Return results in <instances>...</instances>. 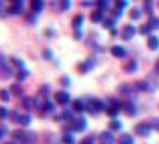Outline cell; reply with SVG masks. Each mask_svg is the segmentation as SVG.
<instances>
[{
	"instance_id": "obj_1",
	"label": "cell",
	"mask_w": 159,
	"mask_h": 144,
	"mask_svg": "<svg viewBox=\"0 0 159 144\" xmlns=\"http://www.w3.org/2000/svg\"><path fill=\"white\" fill-rule=\"evenodd\" d=\"M86 110H89L90 114H96V113H101V111L105 110V104L102 101H99V99H92L86 105Z\"/></svg>"
},
{
	"instance_id": "obj_2",
	"label": "cell",
	"mask_w": 159,
	"mask_h": 144,
	"mask_svg": "<svg viewBox=\"0 0 159 144\" xmlns=\"http://www.w3.org/2000/svg\"><path fill=\"white\" fill-rule=\"evenodd\" d=\"M87 128V120L84 119V117H78V119H74L71 122V129L72 131H78V132H81V131H84Z\"/></svg>"
},
{
	"instance_id": "obj_3",
	"label": "cell",
	"mask_w": 159,
	"mask_h": 144,
	"mask_svg": "<svg viewBox=\"0 0 159 144\" xmlns=\"http://www.w3.org/2000/svg\"><path fill=\"white\" fill-rule=\"evenodd\" d=\"M0 77L2 78H5V80H8V78H11L12 75H14V72H12V68L11 66H8V63L5 62V59H0Z\"/></svg>"
},
{
	"instance_id": "obj_4",
	"label": "cell",
	"mask_w": 159,
	"mask_h": 144,
	"mask_svg": "<svg viewBox=\"0 0 159 144\" xmlns=\"http://www.w3.org/2000/svg\"><path fill=\"white\" fill-rule=\"evenodd\" d=\"M150 131H152V125L147 123V122L138 123V125L135 126V132H137V135H140V137H147V135L150 134Z\"/></svg>"
},
{
	"instance_id": "obj_5",
	"label": "cell",
	"mask_w": 159,
	"mask_h": 144,
	"mask_svg": "<svg viewBox=\"0 0 159 144\" xmlns=\"http://www.w3.org/2000/svg\"><path fill=\"white\" fill-rule=\"evenodd\" d=\"M23 9H24V2L23 0H14L12 5L8 8V12L12 14V15H15V14H21Z\"/></svg>"
},
{
	"instance_id": "obj_6",
	"label": "cell",
	"mask_w": 159,
	"mask_h": 144,
	"mask_svg": "<svg viewBox=\"0 0 159 144\" xmlns=\"http://www.w3.org/2000/svg\"><path fill=\"white\" fill-rule=\"evenodd\" d=\"M137 33V29L132 26V24H126L123 27V32H122V38H123L125 41H129V39H132L134 36Z\"/></svg>"
},
{
	"instance_id": "obj_7",
	"label": "cell",
	"mask_w": 159,
	"mask_h": 144,
	"mask_svg": "<svg viewBox=\"0 0 159 144\" xmlns=\"http://www.w3.org/2000/svg\"><path fill=\"white\" fill-rule=\"evenodd\" d=\"M54 98H56V102H57V104L66 105V104L69 102V93L60 90V92H56V96H54Z\"/></svg>"
},
{
	"instance_id": "obj_8",
	"label": "cell",
	"mask_w": 159,
	"mask_h": 144,
	"mask_svg": "<svg viewBox=\"0 0 159 144\" xmlns=\"http://www.w3.org/2000/svg\"><path fill=\"white\" fill-rule=\"evenodd\" d=\"M99 143L101 144H114V135L108 131H104L99 135Z\"/></svg>"
},
{
	"instance_id": "obj_9",
	"label": "cell",
	"mask_w": 159,
	"mask_h": 144,
	"mask_svg": "<svg viewBox=\"0 0 159 144\" xmlns=\"http://www.w3.org/2000/svg\"><path fill=\"white\" fill-rule=\"evenodd\" d=\"M95 65H96V62H95V59L93 57H89L86 62L83 63V65H80V71H81V74H86L87 71H90L92 68H95Z\"/></svg>"
},
{
	"instance_id": "obj_10",
	"label": "cell",
	"mask_w": 159,
	"mask_h": 144,
	"mask_svg": "<svg viewBox=\"0 0 159 144\" xmlns=\"http://www.w3.org/2000/svg\"><path fill=\"white\" fill-rule=\"evenodd\" d=\"M122 107H123V111L128 114V116L132 117L137 114V108H135V104H134V102H129V101H128V102H125Z\"/></svg>"
},
{
	"instance_id": "obj_11",
	"label": "cell",
	"mask_w": 159,
	"mask_h": 144,
	"mask_svg": "<svg viewBox=\"0 0 159 144\" xmlns=\"http://www.w3.org/2000/svg\"><path fill=\"white\" fill-rule=\"evenodd\" d=\"M111 54H113L114 57L122 59V57L126 56V50H125L122 45H113V47H111Z\"/></svg>"
},
{
	"instance_id": "obj_12",
	"label": "cell",
	"mask_w": 159,
	"mask_h": 144,
	"mask_svg": "<svg viewBox=\"0 0 159 144\" xmlns=\"http://www.w3.org/2000/svg\"><path fill=\"white\" fill-rule=\"evenodd\" d=\"M123 68H125V71L126 72L132 74V72H135L137 69H138V63H137V60H134V59H129L128 62H125Z\"/></svg>"
},
{
	"instance_id": "obj_13",
	"label": "cell",
	"mask_w": 159,
	"mask_h": 144,
	"mask_svg": "<svg viewBox=\"0 0 159 144\" xmlns=\"http://www.w3.org/2000/svg\"><path fill=\"white\" fill-rule=\"evenodd\" d=\"M42 9H44V2H42V0H32V2H30V11H32L33 14L41 12Z\"/></svg>"
},
{
	"instance_id": "obj_14",
	"label": "cell",
	"mask_w": 159,
	"mask_h": 144,
	"mask_svg": "<svg viewBox=\"0 0 159 144\" xmlns=\"http://www.w3.org/2000/svg\"><path fill=\"white\" fill-rule=\"evenodd\" d=\"M119 111H120V104L117 102V101H111V104H110V107L107 110V113L110 114V116H117L119 114Z\"/></svg>"
},
{
	"instance_id": "obj_15",
	"label": "cell",
	"mask_w": 159,
	"mask_h": 144,
	"mask_svg": "<svg viewBox=\"0 0 159 144\" xmlns=\"http://www.w3.org/2000/svg\"><path fill=\"white\" fill-rule=\"evenodd\" d=\"M147 45L150 50H158L159 48V38L155 35H150L147 38Z\"/></svg>"
},
{
	"instance_id": "obj_16",
	"label": "cell",
	"mask_w": 159,
	"mask_h": 144,
	"mask_svg": "<svg viewBox=\"0 0 159 144\" xmlns=\"http://www.w3.org/2000/svg\"><path fill=\"white\" fill-rule=\"evenodd\" d=\"M21 105L26 108V110H32V108L35 107L33 98H32V96H23V98H21Z\"/></svg>"
},
{
	"instance_id": "obj_17",
	"label": "cell",
	"mask_w": 159,
	"mask_h": 144,
	"mask_svg": "<svg viewBox=\"0 0 159 144\" xmlns=\"http://www.w3.org/2000/svg\"><path fill=\"white\" fill-rule=\"evenodd\" d=\"M83 21H84V15H81V14L75 15L74 20H72V27H74L75 30H80V27H81V24H83Z\"/></svg>"
},
{
	"instance_id": "obj_18",
	"label": "cell",
	"mask_w": 159,
	"mask_h": 144,
	"mask_svg": "<svg viewBox=\"0 0 159 144\" xmlns=\"http://www.w3.org/2000/svg\"><path fill=\"white\" fill-rule=\"evenodd\" d=\"M90 20L93 21V23H99V21H104V12L99 9V11H95V12H92V15H90Z\"/></svg>"
},
{
	"instance_id": "obj_19",
	"label": "cell",
	"mask_w": 159,
	"mask_h": 144,
	"mask_svg": "<svg viewBox=\"0 0 159 144\" xmlns=\"http://www.w3.org/2000/svg\"><path fill=\"white\" fill-rule=\"evenodd\" d=\"M135 90H141V92H149V86H147V80H141L137 81L135 86H134Z\"/></svg>"
},
{
	"instance_id": "obj_20",
	"label": "cell",
	"mask_w": 159,
	"mask_h": 144,
	"mask_svg": "<svg viewBox=\"0 0 159 144\" xmlns=\"http://www.w3.org/2000/svg\"><path fill=\"white\" fill-rule=\"evenodd\" d=\"M72 107H74V111H77V113H83V111L86 110L84 102H83V101H80V99H75V101H74Z\"/></svg>"
},
{
	"instance_id": "obj_21",
	"label": "cell",
	"mask_w": 159,
	"mask_h": 144,
	"mask_svg": "<svg viewBox=\"0 0 159 144\" xmlns=\"http://www.w3.org/2000/svg\"><path fill=\"white\" fill-rule=\"evenodd\" d=\"M119 144H134V138L132 135L129 134H123L119 138Z\"/></svg>"
},
{
	"instance_id": "obj_22",
	"label": "cell",
	"mask_w": 159,
	"mask_h": 144,
	"mask_svg": "<svg viewBox=\"0 0 159 144\" xmlns=\"http://www.w3.org/2000/svg\"><path fill=\"white\" fill-rule=\"evenodd\" d=\"M147 26L150 27V29H159V17L150 15V18H149V23H147Z\"/></svg>"
},
{
	"instance_id": "obj_23",
	"label": "cell",
	"mask_w": 159,
	"mask_h": 144,
	"mask_svg": "<svg viewBox=\"0 0 159 144\" xmlns=\"http://www.w3.org/2000/svg\"><path fill=\"white\" fill-rule=\"evenodd\" d=\"M15 77H17V80L18 81H23V80H26L27 77H29V71L27 69H20V71L15 74Z\"/></svg>"
},
{
	"instance_id": "obj_24",
	"label": "cell",
	"mask_w": 159,
	"mask_h": 144,
	"mask_svg": "<svg viewBox=\"0 0 159 144\" xmlns=\"http://www.w3.org/2000/svg\"><path fill=\"white\" fill-rule=\"evenodd\" d=\"M102 23H104L102 26L105 27V29H114V24H116L114 18H104V21H102Z\"/></svg>"
},
{
	"instance_id": "obj_25",
	"label": "cell",
	"mask_w": 159,
	"mask_h": 144,
	"mask_svg": "<svg viewBox=\"0 0 159 144\" xmlns=\"http://www.w3.org/2000/svg\"><path fill=\"white\" fill-rule=\"evenodd\" d=\"M42 108H44V113H50V111H53L54 105L50 99H45V102L42 104Z\"/></svg>"
},
{
	"instance_id": "obj_26",
	"label": "cell",
	"mask_w": 159,
	"mask_h": 144,
	"mask_svg": "<svg viewBox=\"0 0 159 144\" xmlns=\"http://www.w3.org/2000/svg\"><path fill=\"white\" fill-rule=\"evenodd\" d=\"M0 99L3 101V102H6V101H9L11 99V92L6 89H2L0 90Z\"/></svg>"
},
{
	"instance_id": "obj_27",
	"label": "cell",
	"mask_w": 159,
	"mask_h": 144,
	"mask_svg": "<svg viewBox=\"0 0 159 144\" xmlns=\"http://www.w3.org/2000/svg\"><path fill=\"white\" fill-rule=\"evenodd\" d=\"M30 120H32V117L29 116V114H21V117H20V125L27 126L30 123Z\"/></svg>"
},
{
	"instance_id": "obj_28",
	"label": "cell",
	"mask_w": 159,
	"mask_h": 144,
	"mask_svg": "<svg viewBox=\"0 0 159 144\" xmlns=\"http://www.w3.org/2000/svg\"><path fill=\"white\" fill-rule=\"evenodd\" d=\"M11 60H12V63L18 68V71H20V69H24V62H23L21 59H18V57H12Z\"/></svg>"
},
{
	"instance_id": "obj_29",
	"label": "cell",
	"mask_w": 159,
	"mask_h": 144,
	"mask_svg": "<svg viewBox=\"0 0 159 144\" xmlns=\"http://www.w3.org/2000/svg\"><path fill=\"white\" fill-rule=\"evenodd\" d=\"M131 18H132V20H140V18H141V9L134 8L132 11H131Z\"/></svg>"
},
{
	"instance_id": "obj_30",
	"label": "cell",
	"mask_w": 159,
	"mask_h": 144,
	"mask_svg": "<svg viewBox=\"0 0 159 144\" xmlns=\"http://www.w3.org/2000/svg\"><path fill=\"white\" fill-rule=\"evenodd\" d=\"M134 90H135V89H134V87H131V86H128V84H122V86H120V92H123L125 95H131Z\"/></svg>"
},
{
	"instance_id": "obj_31",
	"label": "cell",
	"mask_w": 159,
	"mask_h": 144,
	"mask_svg": "<svg viewBox=\"0 0 159 144\" xmlns=\"http://www.w3.org/2000/svg\"><path fill=\"white\" fill-rule=\"evenodd\" d=\"M62 140H63V144H74L75 143V140H74V137H72L71 134H65L62 137Z\"/></svg>"
},
{
	"instance_id": "obj_32",
	"label": "cell",
	"mask_w": 159,
	"mask_h": 144,
	"mask_svg": "<svg viewBox=\"0 0 159 144\" xmlns=\"http://www.w3.org/2000/svg\"><path fill=\"white\" fill-rule=\"evenodd\" d=\"M11 92H14V93L20 95V93L23 92V87H21V84H20V83H14V84L11 86Z\"/></svg>"
},
{
	"instance_id": "obj_33",
	"label": "cell",
	"mask_w": 159,
	"mask_h": 144,
	"mask_svg": "<svg viewBox=\"0 0 159 144\" xmlns=\"http://www.w3.org/2000/svg\"><path fill=\"white\" fill-rule=\"evenodd\" d=\"M110 128H111V129H114V131H117V129H120V128H122V123H120L119 120H111V122H110Z\"/></svg>"
},
{
	"instance_id": "obj_34",
	"label": "cell",
	"mask_w": 159,
	"mask_h": 144,
	"mask_svg": "<svg viewBox=\"0 0 159 144\" xmlns=\"http://www.w3.org/2000/svg\"><path fill=\"white\" fill-rule=\"evenodd\" d=\"M9 116V111L8 108L5 107H0V120H3V119H6V117Z\"/></svg>"
},
{
	"instance_id": "obj_35",
	"label": "cell",
	"mask_w": 159,
	"mask_h": 144,
	"mask_svg": "<svg viewBox=\"0 0 159 144\" xmlns=\"http://www.w3.org/2000/svg\"><path fill=\"white\" fill-rule=\"evenodd\" d=\"M62 117L65 119V120H69V122H72L74 119H72V111H63V114H62Z\"/></svg>"
},
{
	"instance_id": "obj_36",
	"label": "cell",
	"mask_w": 159,
	"mask_h": 144,
	"mask_svg": "<svg viewBox=\"0 0 159 144\" xmlns=\"http://www.w3.org/2000/svg\"><path fill=\"white\" fill-rule=\"evenodd\" d=\"M20 117H21V114H20L18 111L11 113V119H12V122H20Z\"/></svg>"
},
{
	"instance_id": "obj_37",
	"label": "cell",
	"mask_w": 159,
	"mask_h": 144,
	"mask_svg": "<svg viewBox=\"0 0 159 144\" xmlns=\"http://www.w3.org/2000/svg\"><path fill=\"white\" fill-rule=\"evenodd\" d=\"M152 128H153V129H156V131H159V117H155V119H153V120H152Z\"/></svg>"
},
{
	"instance_id": "obj_38",
	"label": "cell",
	"mask_w": 159,
	"mask_h": 144,
	"mask_svg": "<svg viewBox=\"0 0 159 144\" xmlns=\"http://www.w3.org/2000/svg\"><path fill=\"white\" fill-rule=\"evenodd\" d=\"M80 144H95V143H93V135H89V137H86V138H84V140H83Z\"/></svg>"
},
{
	"instance_id": "obj_39",
	"label": "cell",
	"mask_w": 159,
	"mask_h": 144,
	"mask_svg": "<svg viewBox=\"0 0 159 144\" xmlns=\"http://www.w3.org/2000/svg\"><path fill=\"white\" fill-rule=\"evenodd\" d=\"M152 8H153V3H152V2H144V9H146L150 15H152Z\"/></svg>"
},
{
	"instance_id": "obj_40",
	"label": "cell",
	"mask_w": 159,
	"mask_h": 144,
	"mask_svg": "<svg viewBox=\"0 0 159 144\" xmlns=\"http://www.w3.org/2000/svg\"><path fill=\"white\" fill-rule=\"evenodd\" d=\"M152 29L147 24H144V26H141V29H140V33H143V35H147L149 32H150Z\"/></svg>"
},
{
	"instance_id": "obj_41",
	"label": "cell",
	"mask_w": 159,
	"mask_h": 144,
	"mask_svg": "<svg viewBox=\"0 0 159 144\" xmlns=\"http://www.w3.org/2000/svg\"><path fill=\"white\" fill-rule=\"evenodd\" d=\"M60 8L62 9H69L71 8V2H69V0H63L62 3H60Z\"/></svg>"
},
{
	"instance_id": "obj_42",
	"label": "cell",
	"mask_w": 159,
	"mask_h": 144,
	"mask_svg": "<svg viewBox=\"0 0 159 144\" xmlns=\"http://www.w3.org/2000/svg\"><path fill=\"white\" fill-rule=\"evenodd\" d=\"M42 56H44L45 59H48V60H51V59H53V53H51L50 50H44V53H42Z\"/></svg>"
},
{
	"instance_id": "obj_43",
	"label": "cell",
	"mask_w": 159,
	"mask_h": 144,
	"mask_svg": "<svg viewBox=\"0 0 159 144\" xmlns=\"http://www.w3.org/2000/svg\"><path fill=\"white\" fill-rule=\"evenodd\" d=\"M60 83H62L63 86H69V83H71V78H69V77H62V78H60Z\"/></svg>"
},
{
	"instance_id": "obj_44",
	"label": "cell",
	"mask_w": 159,
	"mask_h": 144,
	"mask_svg": "<svg viewBox=\"0 0 159 144\" xmlns=\"http://www.w3.org/2000/svg\"><path fill=\"white\" fill-rule=\"evenodd\" d=\"M116 6L122 11L123 8H126V6H128V2H116Z\"/></svg>"
},
{
	"instance_id": "obj_45",
	"label": "cell",
	"mask_w": 159,
	"mask_h": 144,
	"mask_svg": "<svg viewBox=\"0 0 159 144\" xmlns=\"http://www.w3.org/2000/svg\"><path fill=\"white\" fill-rule=\"evenodd\" d=\"M26 20L29 21V23H35L36 21V14H29L26 17Z\"/></svg>"
},
{
	"instance_id": "obj_46",
	"label": "cell",
	"mask_w": 159,
	"mask_h": 144,
	"mask_svg": "<svg viewBox=\"0 0 159 144\" xmlns=\"http://www.w3.org/2000/svg\"><path fill=\"white\" fill-rule=\"evenodd\" d=\"M98 6L101 9H105L107 6H108V2H107V0H101V2H98Z\"/></svg>"
},
{
	"instance_id": "obj_47",
	"label": "cell",
	"mask_w": 159,
	"mask_h": 144,
	"mask_svg": "<svg viewBox=\"0 0 159 144\" xmlns=\"http://www.w3.org/2000/svg\"><path fill=\"white\" fill-rule=\"evenodd\" d=\"M81 38H83L81 30H75V33H74V39H81Z\"/></svg>"
},
{
	"instance_id": "obj_48",
	"label": "cell",
	"mask_w": 159,
	"mask_h": 144,
	"mask_svg": "<svg viewBox=\"0 0 159 144\" xmlns=\"http://www.w3.org/2000/svg\"><path fill=\"white\" fill-rule=\"evenodd\" d=\"M6 131H8V129H6V128H5V126H0V138H2V137H3V135L6 134Z\"/></svg>"
},
{
	"instance_id": "obj_49",
	"label": "cell",
	"mask_w": 159,
	"mask_h": 144,
	"mask_svg": "<svg viewBox=\"0 0 159 144\" xmlns=\"http://www.w3.org/2000/svg\"><path fill=\"white\" fill-rule=\"evenodd\" d=\"M155 72H156V74H159V59L156 60V63H155Z\"/></svg>"
},
{
	"instance_id": "obj_50",
	"label": "cell",
	"mask_w": 159,
	"mask_h": 144,
	"mask_svg": "<svg viewBox=\"0 0 159 144\" xmlns=\"http://www.w3.org/2000/svg\"><path fill=\"white\" fill-rule=\"evenodd\" d=\"M114 15H116V17H120V15H122V11H120V9H116Z\"/></svg>"
},
{
	"instance_id": "obj_51",
	"label": "cell",
	"mask_w": 159,
	"mask_h": 144,
	"mask_svg": "<svg viewBox=\"0 0 159 144\" xmlns=\"http://www.w3.org/2000/svg\"><path fill=\"white\" fill-rule=\"evenodd\" d=\"M111 35H113V36L117 35V30H116V29H111Z\"/></svg>"
},
{
	"instance_id": "obj_52",
	"label": "cell",
	"mask_w": 159,
	"mask_h": 144,
	"mask_svg": "<svg viewBox=\"0 0 159 144\" xmlns=\"http://www.w3.org/2000/svg\"><path fill=\"white\" fill-rule=\"evenodd\" d=\"M5 144H14V141H8V143H5Z\"/></svg>"
},
{
	"instance_id": "obj_53",
	"label": "cell",
	"mask_w": 159,
	"mask_h": 144,
	"mask_svg": "<svg viewBox=\"0 0 159 144\" xmlns=\"http://www.w3.org/2000/svg\"><path fill=\"white\" fill-rule=\"evenodd\" d=\"M2 6H3V5H2V2H0V12H2Z\"/></svg>"
}]
</instances>
